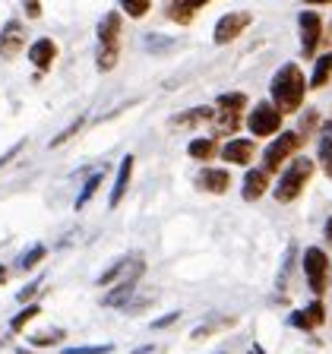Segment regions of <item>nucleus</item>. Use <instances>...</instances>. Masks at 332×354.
I'll list each match as a JSON object with an SVG mask.
<instances>
[{"mask_svg": "<svg viewBox=\"0 0 332 354\" xmlns=\"http://www.w3.org/2000/svg\"><path fill=\"white\" fill-rule=\"evenodd\" d=\"M35 291H38V281H32V285H29V288H22L19 295H16V301H19V304H29V297H32V295H35Z\"/></svg>", "mask_w": 332, "mask_h": 354, "instance_id": "nucleus-32", "label": "nucleus"}, {"mask_svg": "<svg viewBox=\"0 0 332 354\" xmlns=\"http://www.w3.org/2000/svg\"><path fill=\"white\" fill-rule=\"evenodd\" d=\"M310 174H313V162L310 158H295V162L282 171L279 184H275V199L279 203H295L301 196V190L307 187Z\"/></svg>", "mask_w": 332, "mask_h": 354, "instance_id": "nucleus-3", "label": "nucleus"}, {"mask_svg": "<svg viewBox=\"0 0 332 354\" xmlns=\"http://www.w3.org/2000/svg\"><path fill=\"white\" fill-rule=\"evenodd\" d=\"M127 266H130V257H124V259H118V263L111 266L108 272H102V275H98V285H111V281H114V279H118V275H120V272H124Z\"/></svg>", "mask_w": 332, "mask_h": 354, "instance_id": "nucleus-28", "label": "nucleus"}, {"mask_svg": "<svg viewBox=\"0 0 332 354\" xmlns=\"http://www.w3.org/2000/svg\"><path fill=\"white\" fill-rule=\"evenodd\" d=\"M288 323L295 326V329H304V332L320 329V326L326 323V307H323V301H313L307 310H297V313H291V319H288Z\"/></svg>", "mask_w": 332, "mask_h": 354, "instance_id": "nucleus-11", "label": "nucleus"}, {"mask_svg": "<svg viewBox=\"0 0 332 354\" xmlns=\"http://www.w3.org/2000/svg\"><path fill=\"white\" fill-rule=\"evenodd\" d=\"M133 165H136V158L133 155H124L120 158V168H118V180H114V190H111V199H108V206L114 209L124 199L127 187H130V177H133Z\"/></svg>", "mask_w": 332, "mask_h": 354, "instance_id": "nucleus-15", "label": "nucleus"}, {"mask_svg": "<svg viewBox=\"0 0 332 354\" xmlns=\"http://www.w3.org/2000/svg\"><path fill=\"white\" fill-rule=\"evenodd\" d=\"M266 187H269V171H266V168L247 171V177H243V199H247V203L259 199L266 193Z\"/></svg>", "mask_w": 332, "mask_h": 354, "instance_id": "nucleus-17", "label": "nucleus"}, {"mask_svg": "<svg viewBox=\"0 0 332 354\" xmlns=\"http://www.w3.org/2000/svg\"><path fill=\"white\" fill-rule=\"evenodd\" d=\"M22 7H26L29 19H38V16H42V0H22Z\"/></svg>", "mask_w": 332, "mask_h": 354, "instance_id": "nucleus-31", "label": "nucleus"}, {"mask_svg": "<svg viewBox=\"0 0 332 354\" xmlns=\"http://www.w3.org/2000/svg\"><path fill=\"white\" fill-rule=\"evenodd\" d=\"M3 281H7V279H3V275H0V285H3Z\"/></svg>", "mask_w": 332, "mask_h": 354, "instance_id": "nucleus-38", "label": "nucleus"}, {"mask_svg": "<svg viewBox=\"0 0 332 354\" xmlns=\"http://www.w3.org/2000/svg\"><path fill=\"white\" fill-rule=\"evenodd\" d=\"M38 310H42V307H35V304H29V307L22 310V313H16V317L10 319V329H13V332H22V329H26V323H29V319H35V317H38Z\"/></svg>", "mask_w": 332, "mask_h": 354, "instance_id": "nucleus-25", "label": "nucleus"}, {"mask_svg": "<svg viewBox=\"0 0 332 354\" xmlns=\"http://www.w3.org/2000/svg\"><path fill=\"white\" fill-rule=\"evenodd\" d=\"M187 152H190V158H196V162H206V158H212L215 155V140L199 136V140H193L190 146H187Z\"/></svg>", "mask_w": 332, "mask_h": 354, "instance_id": "nucleus-20", "label": "nucleus"}, {"mask_svg": "<svg viewBox=\"0 0 332 354\" xmlns=\"http://www.w3.org/2000/svg\"><path fill=\"white\" fill-rule=\"evenodd\" d=\"M54 57H57V44H54L51 38H38V41L29 48V60L38 66V70H48V66L54 64Z\"/></svg>", "mask_w": 332, "mask_h": 354, "instance_id": "nucleus-18", "label": "nucleus"}, {"mask_svg": "<svg viewBox=\"0 0 332 354\" xmlns=\"http://www.w3.org/2000/svg\"><path fill=\"white\" fill-rule=\"evenodd\" d=\"M124 3V13H130L133 19H140V16L149 13V7H152V0H120Z\"/></svg>", "mask_w": 332, "mask_h": 354, "instance_id": "nucleus-26", "label": "nucleus"}, {"mask_svg": "<svg viewBox=\"0 0 332 354\" xmlns=\"http://www.w3.org/2000/svg\"><path fill=\"white\" fill-rule=\"evenodd\" d=\"M209 118H215L212 108H193V111H187V114H177L174 124L187 127V124H196V120H209Z\"/></svg>", "mask_w": 332, "mask_h": 354, "instance_id": "nucleus-23", "label": "nucleus"}, {"mask_svg": "<svg viewBox=\"0 0 332 354\" xmlns=\"http://www.w3.org/2000/svg\"><path fill=\"white\" fill-rule=\"evenodd\" d=\"M22 44H26V29H22V22H7V29L0 32V57H16L22 51Z\"/></svg>", "mask_w": 332, "mask_h": 354, "instance_id": "nucleus-12", "label": "nucleus"}, {"mask_svg": "<svg viewBox=\"0 0 332 354\" xmlns=\"http://www.w3.org/2000/svg\"><path fill=\"white\" fill-rule=\"evenodd\" d=\"M243 104H247V95H243V92L219 95V102H215V127H219V133H234L237 130Z\"/></svg>", "mask_w": 332, "mask_h": 354, "instance_id": "nucleus-4", "label": "nucleus"}, {"mask_svg": "<svg viewBox=\"0 0 332 354\" xmlns=\"http://www.w3.org/2000/svg\"><path fill=\"white\" fill-rule=\"evenodd\" d=\"M120 57V13H108L98 22V60L95 66L102 73L114 70Z\"/></svg>", "mask_w": 332, "mask_h": 354, "instance_id": "nucleus-2", "label": "nucleus"}, {"mask_svg": "<svg viewBox=\"0 0 332 354\" xmlns=\"http://www.w3.org/2000/svg\"><path fill=\"white\" fill-rule=\"evenodd\" d=\"M247 354H266V348L263 345H250V351H247Z\"/></svg>", "mask_w": 332, "mask_h": 354, "instance_id": "nucleus-35", "label": "nucleus"}, {"mask_svg": "<svg viewBox=\"0 0 332 354\" xmlns=\"http://www.w3.org/2000/svg\"><path fill=\"white\" fill-rule=\"evenodd\" d=\"M102 180H104V174H102V171H95V174L89 177V180H86V187H82V190H80V196H76V209H82V206H86V203H89V199L95 196V190H98V187H102Z\"/></svg>", "mask_w": 332, "mask_h": 354, "instance_id": "nucleus-22", "label": "nucleus"}, {"mask_svg": "<svg viewBox=\"0 0 332 354\" xmlns=\"http://www.w3.org/2000/svg\"><path fill=\"white\" fill-rule=\"evenodd\" d=\"M177 317H181V313H177V310H174V313H168V317H162V319H155V323H152V329H168V326L171 323H174V319Z\"/></svg>", "mask_w": 332, "mask_h": 354, "instance_id": "nucleus-33", "label": "nucleus"}, {"mask_svg": "<svg viewBox=\"0 0 332 354\" xmlns=\"http://www.w3.org/2000/svg\"><path fill=\"white\" fill-rule=\"evenodd\" d=\"M203 3H209V0H165V10H168V19L187 26V22L193 19V13H196Z\"/></svg>", "mask_w": 332, "mask_h": 354, "instance_id": "nucleus-16", "label": "nucleus"}, {"mask_svg": "<svg viewBox=\"0 0 332 354\" xmlns=\"http://www.w3.org/2000/svg\"><path fill=\"white\" fill-rule=\"evenodd\" d=\"M196 187L219 196V193H225L231 187V174H228V171H221V168H206L203 174L196 177Z\"/></svg>", "mask_w": 332, "mask_h": 354, "instance_id": "nucleus-13", "label": "nucleus"}, {"mask_svg": "<svg viewBox=\"0 0 332 354\" xmlns=\"http://www.w3.org/2000/svg\"><path fill=\"white\" fill-rule=\"evenodd\" d=\"M297 146H301V136L297 133H282L279 140L273 142V146L266 149V155H263V168L273 174V171H279L282 168V162H288L291 155L297 152Z\"/></svg>", "mask_w": 332, "mask_h": 354, "instance_id": "nucleus-7", "label": "nucleus"}, {"mask_svg": "<svg viewBox=\"0 0 332 354\" xmlns=\"http://www.w3.org/2000/svg\"><path fill=\"white\" fill-rule=\"evenodd\" d=\"M247 127L253 130V136H273L282 127V111L273 102H257V108L247 118Z\"/></svg>", "mask_w": 332, "mask_h": 354, "instance_id": "nucleus-6", "label": "nucleus"}, {"mask_svg": "<svg viewBox=\"0 0 332 354\" xmlns=\"http://www.w3.org/2000/svg\"><path fill=\"white\" fill-rule=\"evenodd\" d=\"M32 345L42 348V345H57V342H64V329H51V332H42V335H32Z\"/></svg>", "mask_w": 332, "mask_h": 354, "instance_id": "nucleus-27", "label": "nucleus"}, {"mask_svg": "<svg viewBox=\"0 0 332 354\" xmlns=\"http://www.w3.org/2000/svg\"><path fill=\"white\" fill-rule=\"evenodd\" d=\"M323 234H326V241H329V243H332V218H329V221H326V228H323Z\"/></svg>", "mask_w": 332, "mask_h": 354, "instance_id": "nucleus-34", "label": "nucleus"}, {"mask_svg": "<svg viewBox=\"0 0 332 354\" xmlns=\"http://www.w3.org/2000/svg\"><path fill=\"white\" fill-rule=\"evenodd\" d=\"M149 351H155L152 345H146V348H140V351H133V354H149Z\"/></svg>", "mask_w": 332, "mask_h": 354, "instance_id": "nucleus-36", "label": "nucleus"}, {"mask_svg": "<svg viewBox=\"0 0 332 354\" xmlns=\"http://www.w3.org/2000/svg\"><path fill=\"white\" fill-rule=\"evenodd\" d=\"M44 253H48V250H44L42 243H35L32 250H26V253L19 257V269H35V266L44 259Z\"/></svg>", "mask_w": 332, "mask_h": 354, "instance_id": "nucleus-24", "label": "nucleus"}, {"mask_svg": "<svg viewBox=\"0 0 332 354\" xmlns=\"http://www.w3.org/2000/svg\"><path fill=\"white\" fill-rule=\"evenodd\" d=\"M221 354H225V351H221Z\"/></svg>", "mask_w": 332, "mask_h": 354, "instance_id": "nucleus-39", "label": "nucleus"}, {"mask_svg": "<svg viewBox=\"0 0 332 354\" xmlns=\"http://www.w3.org/2000/svg\"><path fill=\"white\" fill-rule=\"evenodd\" d=\"M304 3H332V0H304Z\"/></svg>", "mask_w": 332, "mask_h": 354, "instance_id": "nucleus-37", "label": "nucleus"}, {"mask_svg": "<svg viewBox=\"0 0 332 354\" xmlns=\"http://www.w3.org/2000/svg\"><path fill=\"white\" fill-rule=\"evenodd\" d=\"M253 155H257V146H253V140H231L228 146L221 149V158L231 165H250Z\"/></svg>", "mask_w": 332, "mask_h": 354, "instance_id": "nucleus-14", "label": "nucleus"}, {"mask_svg": "<svg viewBox=\"0 0 332 354\" xmlns=\"http://www.w3.org/2000/svg\"><path fill=\"white\" fill-rule=\"evenodd\" d=\"M142 269H146V263H142L140 257L133 259V272L127 275L124 281H120L118 288H114V291H111L108 297H104V307H127V297L133 295V291H136V281H140V275H142Z\"/></svg>", "mask_w": 332, "mask_h": 354, "instance_id": "nucleus-9", "label": "nucleus"}, {"mask_svg": "<svg viewBox=\"0 0 332 354\" xmlns=\"http://www.w3.org/2000/svg\"><path fill=\"white\" fill-rule=\"evenodd\" d=\"M82 124H86V120H82V118H80V120H73V124L66 127V130L60 133V136H54V140H51V149H54V146H64V142L70 140V136H76V133L82 130Z\"/></svg>", "mask_w": 332, "mask_h": 354, "instance_id": "nucleus-29", "label": "nucleus"}, {"mask_svg": "<svg viewBox=\"0 0 332 354\" xmlns=\"http://www.w3.org/2000/svg\"><path fill=\"white\" fill-rule=\"evenodd\" d=\"M304 275H307V285L313 295H323L326 281H329V257H326L320 247H307L304 250Z\"/></svg>", "mask_w": 332, "mask_h": 354, "instance_id": "nucleus-5", "label": "nucleus"}, {"mask_svg": "<svg viewBox=\"0 0 332 354\" xmlns=\"http://www.w3.org/2000/svg\"><path fill=\"white\" fill-rule=\"evenodd\" d=\"M297 22H301V48H304V54H313L317 51V41H320V16L313 13V10H304L301 16H297Z\"/></svg>", "mask_w": 332, "mask_h": 354, "instance_id": "nucleus-10", "label": "nucleus"}, {"mask_svg": "<svg viewBox=\"0 0 332 354\" xmlns=\"http://www.w3.org/2000/svg\"><path fill=\"white\" fill-rule=\"evenodd\" d=\"M273 104L282 114H291V111L301 108L304 92H307V80H304L301 66L297 64H285L279 73L273 76Z\"/></svg>", "mask_w": 332, "mask_h": 354, "instance_id": "nucleus-1", "label": "nucleus"}, {"mask_svg": "<svg viewBox=\"0 0 332 354\" xmlns=\"http://www.w3.org/2000/svg\"><path fill=\"white\" fill-rule=\"evenodd\" d=\"M320 162H323L326 174L332 177V124L323 127V133H320Z\"/></svg>", "mask_w": 332, "mask_h": 354, "instance_id": "nucleus-21", "label": "nucleus"}, {"mask_svg": "<svg viewBox=\"0 0 332 354\" xmlns=\"http://www.w3.org/2000/svg\"><path fill=\"white\" fill-rule=\"evenodd\" d=\"M114 345H86V348H64V354H111Z\"/></svg>", "mask_w": 332, "mask_h": 354, "instance_id": "nucleus-30", "label": "nucleus"}, {"mask_svg": "<svg viewBox=\"0 0 332 354\" xmlns=\"http://www.w3.org/2000/svg\"><path fill=\"white\" fill-rule=\"evenodd\" d=\"M250 26V13H243V10H237V13H228V16H221L219 26H215V44H228L234 41L237 35H241L243 29Z\"/></svg>", "mask_w": 332, "mask_h": 354, "instance_id": "nucleus-8", "label": "nucleus"}, {"mask_svg": "<svg viewBox=\"0 0 332 354\" xmlns=\"http://www.w3.org/2000/svg\"><path fill=\"white\" fill-rule=\"evenodd\" d=\"M329 76H332V54H323V57L317 60V66H313L310 86H313V88H323L326 82H329Z\"/></svg>", "mask_w": 332, "mask_h": 354, "instance_id": "nucleus-19", "label": "nucleus"}]
</instances>
